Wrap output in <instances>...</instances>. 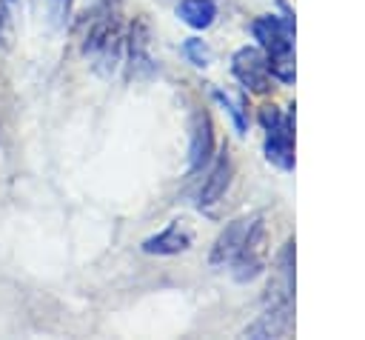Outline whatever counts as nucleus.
Returning <instances> with one entry per match:
<instances>
[{"instance_id":"f257e3e1","label":"nucleus","mask_w":365,"mask_h":340,"mask_svg":"<svg viewBox=\"0 0 365 340\" xmlns=\"http://www.w3.org/2000/svg\"><path fill=\"white\" fill-rule=\"evenodd\" d=\"M123 29H120V3L97 0L83 20V54L100 74H111L120 63Z\"/></svg>"},{"instance_id":"f03ea898","label":"nucleus","mask_w":365,"mask_h":340,"mask_svg":"<svg viewBox=\"0 0 365 340\" xmlns=\"http://www.w3.org/2000/svg\"><path fill=\"white\" fill-rule=\"evenodd\" d=\"M282 14H262L251 23V34L259 43L268 71L279 83H294L297 69H294V11L288 3H277Z\"/></svg>"},{"instance_id":"7ed1b4c3","label":"nucleus","mask_w":365,"mask_h":340,"mask_svg":"<svg viewBox=\"0 0 365 340\" xmlns=\"http://www.w3.org/2000/svg\"><path fill=\"white\" fill-rule=\"evenodd\" d=\"M259 123L265 129V160L282 171L294 169V111H282L279 106H262Z\"/></svg>"},{"instance_id":"20e7f679","label":"nucleus","mask_w":365,"mask_h":340,"mask_svg":"<svg viewBox=\"0 0 365 340\" xmlns=\"http://www.w3.org/2000/svg\"><path fill=\"white\" fill-rule=\"evenodd\" d=\"M228 269H231L234 280H240V283H248L265 271V220H262V214L254 217L251 231Z\"/></svg>"},{"instance_id":"39448f33","label":"nucleus","mask_w":365,"mask_h":340,"mask_svg":"<svg viewBox=\"0 0 365 340\" xmlns=\"http://www.w3.org/2000/svg\"><path fill=\"white\" fill-rule=\"evenodd\" d=\"M231 71L254 94H265L271 89V71H268L262 49H254V46L237 49L234 57H231Z\"/></svg>"},{"instance_id":"423d86ee","label":"nucleus","mask_w":365,"mask_h":340,"mask_svg":"<svg viewBox=\"0 0 365 340\" xmlns=\"http://www.w3.org/2000/svg\"><path fill=\"white\" fill-rule=\"evenodd\" d=\"M254 217H257V214L237 217V220H231V223L220 231V237L214 240V249H211V266H217V269H228V266H231V260L237 257V251L242 249V243H245V237H248V231H251Z\"/></svg>"},{"instance_id":"0eeeda50","label":"nucleus","mask_w":365,"mask_h":340,"mask_svg":"<svg viewBox=\"0 0 365 340\" xmlns=\"http://www.w3.org/2000/svg\"><path fill=\"white\" fill-rule=\"evenodd\" d=\"M214 157V126L208 111L197 109L191 117V146H188V171H200Z\"/></svg>"},{"instance_id":"6e6552de","label":"nucleus","mask_w":365,"mask_h":340,"mask_svg":"<svg viewBox=\"0 0 365 340\" xmlns=\"http://www.w3.org/2000/svg\"><path fill=\"white\" fill-rule=\"evenodd\" d=\"M231 174H234V163H231L228 149H222V151L217 154V160L211 163V169H208L202 186H200V191H197V206H200V209L214 206V203L225 194V189H228V183H231Z\"/></svg>"},{"instance_id":"1a4fd4ad","label":"nucleus","mask_w":365,"mask_h":340,"mask_svg":"<svg viewBox=\"0 0 365 340\" xmlns=\"http://www.w3.org/2000/svg\"><path fill=\"white\" fill-rule=\"evenodd\" d=\"M191 231H188V226L182 223V220H171L163 231H157V234H151V237H145L143 240V251L145 254H160V257H168V254H180V251H188L191 249Z\"/></svg>"},{"instance_id":"9d476101","label":"nucleus","mask_w":365,"mask_h":340,"mask_svg":"<svg viewBox=\"0 0 365 340\" xmlns=\"http://www.w3.org/2000/svg\"><path fill=\"white\" fill-rule=\"evenodd\" d=\"M294 331V306H265V311L245 326V337H288Z\"/></svg>"},{"instance_id":"9b49d317","label":"nucleus","mask_w":365,"mask_h":340,"mask_svg":"<svg viewBox=\"0 0 365 340\" xmlns=\"http://www.w3.org/2000/svg\"><path fill=\"white\" fill-rule=\"evenodd\" d=\"M128 63H131V74H151L154 71V60L148 54V26L145 20H134L131 31H128Z\"/></svg>"},{"instance_id":"f8f14e48","label":"nucleus","mask_w":365,"mask_h":340,"mask_svg":"<svg viewBox=\"0 0 365 340\" xmlns=\"http://www.w3.org/2000/svg\"><path fill=\"white\" fill-rule=\"evenodd\" d=\"M177 14L191 29H208L217 17V6H214V0H180Z\"/></svg>"},{"instance_id":"ddd939ff","label":"nucleus","mask_w":365,"mask_h":340,"mask_svg":"<svg viewBox=\"0 0 365 340\" xmlns=\"http://www.w3.org/2000/svg\"><path fill=\"white\" fill-rule=\"evenodd\" d=\"M211 94H214V100L228 111V117H231L237 134H245V131H248V109H245V100H242V97L234 100V97H228L222 89H211Z\"/></svg>"},{"instance_id":"4468645a","label":"nucleus","mask_w":365,"mask_h":340,"mask_svg":"<svg viewBox=\"0 0 365 340\" xmlns=\"http://www.w3.org/2000/svg\"><path fill=\"white\" fill-rule=\"evenodd\" d=\"M34 6L46 14L51 26H63L71 14V0H34Z\"/></svg>"},{"instance_id":"2eb2a0df","label":"nucleus","mask_w":365,"mask_h":340,"mask_svg":"<svg viewBox=\"0 0 365 340\" xmlns=\"http://www.w3.org/2000/svg\"><path fill=\"white\" fill-rule=\"evenodd\" d=\"M182 54H185V60H188L191 66H197V69H205V66L211 63V49H208L205 40H200V37H188V40L182 43Z\"/></svg>"},{"instance_id":"dca6fc26","label":"nucleus","mask_w":365,"mask_h":340,"mask_svg":"<svg viewBox=\"0 0 365 340\" xmlns=\"http://www.w3.org/2000/svg\"><path fill=\"white\" fill-rule=\"evenodd\" d=\"M14 3L17 0H0V46H9L14 34Z\"/></svg>"}]
</instances>
